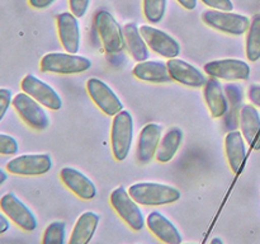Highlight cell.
Segmentation results:
<instances>
[{
	"instance_id": "1",
	"label": "cell",
	"mask_w": 260,
	"mask_h": 244,
	"mask_svg": "<svg viewBox=\"0 0 260 244\" xmlns=\"http://www.w3.org/2000/svg\"><path fill=\"white\" fill-rule=\"evenodd\" d=\"M137 203L145 206H160L173 203L180 198L179 190L168 185L155 182L135 183L128 190Z\"/></svg>"
},
{
	"instance_id": "2",
	"label": "cell",
	"mask_w": 260,
	"mask_h": 244,
	"mask_svg": "<svg viewBox=\"0 0 260 244\" xmlns=\"http://www.w3.org/2000/svg\"><path fill=\"white\" fill-rule=\"evenodd\" d=\"M132 139H134V118L129 112L122 109L114 116L111 132L112 151L118 162H122L127 158L131 150Z\"/></svg>"
},
{
	"instance_id": "3",
	"label": "cell",
	"mask_w": 260,
	"mask_h": 244,
	"mask_svg": "<svg viewBox=\"0 0 260 244\" xmlns=\"http://www.w3.org/2000/svg\"><path fill=\"white\" fill-rule=\"evenodd\" d=\"M91 61L75 53L51 52L41 60V70L55 74H79L89 70Z\"/></svg>"
},
{
	"instance_id": "4",
	"label": "cell",
	"mask_w": 260,
	"mask_h": 244,
	"mask_svg": "<svg viewBox=\"0 0 260 244\" xmlns=\"http://www.w3.org/2000/svg\"><path fill=\"white\" fill-rule=\"evenodd\" d=\"M202 20L208 27L233 36H241L248 32L251 22L245 15L217 9L203 12Z\"/></svg>"
},
{
	"instance_id": "5",
	"label": "cell",
	"mask_w": 260,
	"mask_h": 244,
	"mask_svg": "<svg viewBox=\"0 0 260 244\" xmlns=\"http://www.w3.org/2000/svg\"><path fill=\"white\" fill-rule=\"evenodd\" d=\"M95 27L108 53H118L126 46L123 29L113 15L107 10H101L95 15Z\"/></svg>"
},
{
	"instance_id": "6",
	"label": "cell",
	"mask_w": 260,
	"mask_h": 244,
	"mask_svg": "<svg viewBox=\"0 0 260 244\" xmlns=\"http://www.w3.org/2000/svg\"><path fill=\"white\" fill-rule=\"evenodd\" d=\"M12 104L20 118L33 130L43 131L50 126V118L42 108V104L32 98L29 94L24 92L15 94Z\"/></svg>"
},
{
	"instance_id": "7",
	"label": "cell",
	"mask_w": 260,
	"mask_h": 244,
	"mask_svg": "<svg viewBox=\"0 0 260 244\" xmlns=\"http://www.w3.org/2000/svg\"><path fill=\"white\" fill-rule=\"evenodd\" d=\"M111 205L122 220L134 230L140 231L145 226V219L139 203L131 197L124 187H117L111 193Z\"/></svg>"
},
{
	"instance_id": "8",
	"label": "cell",
	"mask_w": 260,
	"mask_h": 244,
	"mask_svg": "<svg viewBox=\"0 0 260 244\" xmlns=\"http://www.w3.org/2000/svg\"><path fill=\"white\" fill-rule=\"evenodd\" d=\"M0 208L9 218V220L24 231H33L37 228V219L35 214L14 193H5L0 198Z\"/></svg>"
},
{
	"instance_id": "9",
	"label": "cell",
	"mask_w": 260,
	"mask_h": 244,
	"mask_svg": "<svg viewBox=\"0 0 260 244\" xmlns=\"http://www.w3.org/2000/svg\"><path fill=\"white\" fill-rule=\"evenodd\" d=\"M86 89H88L89 96L93 99L94 103L107 116H116L117 113H119L123 109V104H122L118 96L112 90L111 86L107 85L101 79H89L86 81Z\"/></svg>"
},
{
	"instance_id": "10",
	"label": "cell",
	"mask_w": 260,
	"mask_h": 244,
	"mask_svg": "<svg viewBox=\"0 0 260 244\" xmlns=\"http://www.w3.org/2000/svg\"><path fill=\"white\" fill-rule=\"evenodd\" d=\"M52 168L48 154H25L13 158L7 163V170L15 175H42Z\"/></svg>"
},
{
	"instance_id": "11",
	"label": "cell",
	"mask_w": 260,
	"mask_h": 244,
	"mask_svg": "<svg viewBox=\"0 0 260 244\" xmlns=\"http://www.w3.org/2000/svg\"><path fill=\"white\" fill-rule=\"evenodd\" d=\"M20 88L24 93L29 94L32 98H35L36 101L40 102L42 106L47 107V108L57 111L62 107V101L57 92L32 74H28L23 78Z\"/></svg>"
},
{
	"instance_id": "12",
	"label": "cell",
	"mask_w": 260,
	"mask_h": 244,
	"mask_svg": "<svg viewBox=\"0 0 260 244\" xmlns=\"http://www.w3.org/2000/svg\"><path fill=\"white\" fill-rule=\"evenodd\" d=\"M206 74L222 80H246L250 76V66L243 60L238 58H225V60L210 61L205 65Z\"/></svg>"
},
{
	"instance_id": "13",
	"label": "cell",
	"mask_w": 260,
	"mask_h": 244,
	"mask_svg": "<svg viewBox=\"0 0 260 244\" xmlns=\"http://www.w3.org/2000/svg\"><path fill=\"white\" fill-rule=\"evenodd\" d=\"M140 32L146 41L149 48H151L157 55L167 58H174L180 53V46L178 41L164 30H160L151 25H141Z\"/></svg>"
},
{
	"instance_id": "14",
	"label": "cell",
	"mask_w": 260,
	"mask_h": 244,
	"mask_svg": "<svg viewBox=\"0 0 260 244\" xmlns=\"http://www.w3.org/2000/svg\"><path fill=\"white\" fill-rule=\"evenodd\" d=\"M168 69H169L170 76L174 81L183 84V85L192 86V88H201L205 86L207 83L205 74L198 70L196 66L182 58H169L167 63Z\"/></svg>"
},
{
	"instance_id": "15",
	"label": "cell",
	"mask_w": 260,
	"mask_h": 244,
	"mask_svg": "<svg viewBox=\"0 0 260 244\" xmlns=\"http://www.w3.org/2000/svg\"><path fill=\"white\" fill-rule=\"evenodd\" d=\"M57 29L63 50L69 53L78 52L81 38L78 18L71 12L61 13L57 17Z\"/></svg>"
},
{
	"instance_id": "16",
	"label": "cell",
	"mask_w": 260,
	"mask_h": 244,
	"mask_svg": "<svg viewBox=\"0 0 260 244\" xmlns=\"http://www.w3.org/2000/svg\"><path fill=\"white\" fill-rule=\"evenodd\" d=\"M63 185L73 191L78 197L83 200H91L96 195V187L84 173L71 167H65L60 172Z\"/></svg>"
},
{
	"instance_id": "17",
	"label": "cell",
	"mask_w": 260,
	"mask_h": 244,
	"mask_svg": "<svg viewBox=\"0 0 260 244\" xmlns=\"http://www.w3.org/2000/svg\"><path fill=\"white\" fill-rule=\"evenodd\" d=\"M162 127L157 124H147L141 130L137 145V159L141 163H150L154 159L160 141H161Z\"/></svg>"
},
{
	"instance_id": "18",
	"label": "cell",
	"mask_w": 260,
	"mask_h": 244,
	"mask_svg": "<svg viewBox=\"0 0 260 244\" xmlns=\"http://www.w3.org/2000/svg\"><path fill=\"white\" fill-rule=\"evenodd\" d=\"M241 132L245 141L254 150L260 149V114L253 104H245L239 114Z\"/></svg>"
},
{
	"instance_id": "19",
	"label": "cell",
	"mask_w": 260,
	"mask_h": 244,
	"mask_svg": "<svg viewBox=\"0 0 260 244\" xmlns=\"http://www.w3.org/2000/svg\"><path fill=\"white\" fill-rule=\"evenodd\" d=\"M147 228L152 234L167 244H180L182 243V235L177 226L165 218L159 211H152L146 220Z\"/></svg>"
},
{
	"instance_id": "20",
	"label": "cell",
	"mask_w": 260,
	"mask_h": 244,
	"mask_svg": "<svg viewBox=\"0 0 260 244\" xmlns=\"http://www.w3.org/2000/svg\"><path fill=\"white\" fill-rule=\"evenodd\" d=\"M203 96H205V101L213 118H220V117L225 116L228 112V99L223 93L222 85L220 84V81H217V79L212 78V76L211 79H207Z\"/></svg>"
},
{
	"instance_id": "21",
	"label": "cell",
	"mask_w": 260,
	"mask_h": 244,
	"mask_svg": "<svg viewBox=\"0 0 260 244\" xmlns=\"http://www.w3.org/2000/svg\"><path fill=\"white\" fill-rule=\"evenodd\" d=\"M244 140L245 139L243 136V132L238 131V130L229 132L225 139L226 157H228L230 168L236 174L243 168L246 158V147Z\"/></svg>"
},
{
	"instance_id": "22",
	"label": "cell",
	"mask_w": 260,
	"mask_h": 244,
	"mask_svg": "<svg viewBox=\"0 0 260 244\" xmlns=\"http://www.w3.org/2000/svg\"><path fill=\"white\" fill-rule=\"evenodd\" d=\"M134 75L140 80L150 83H168L173 80L168 65L161 61H141L134 68Z\"/></svg>"
},
{
	"instance_id": "23",
	"label": "cell",
	"mask_w": 260,
	"mask_h": 244,
	"mask_svg": "<svg viewBox=\"0 0 260 244\" xmlns=\"http://www.w3.org/2000/svg\"><path fill=\"white\" fill-rule=\"evenodd\" d=\"M99 218L98 214L86 211L76 221L70 236V244H86L91 240L94 233L98 226Z\"/></svg>"
},
{
	"instance_id": "24",
	"label": "cell",
	"mask_w": 260,
	"mask_h": 244,
	"mask_svg": "<svg viewBox=\"0 0 260 244\" xmlns=\"http://www.w3.org/2000/svg\"><path fill=\"white\" fill-rule=\"evenodd\" d=\"M123 35L128 52L134 60L139 63L146 61L149 58V46L142 37L140 28L135 23H127L123 27Z\"/></svg>"
},
{
	"instance_id": "25",
	"label": "cell",
	"mask_w": 260,
	"mask_h": 244,
	"mask_svg": "<svg viewBox=\"0 0 260 244\" xmlns=\"http://www.w3.org/2000/svg\"><path fill=\"white\" fill-rule=\"evenodd\" d=\"M182 141L183 131L179 127H172L168 130V132H165L164 137L160 141L159 149L156 151V159L160 163L170 162L179 150Z\"/></svg>"
},
{
	"instance_id": "26",
	"label": "cell",
	"mask_w": 260,
	"mask_h": 244,
	"mask_svg": "<svg viewBox=\"0 0 260 244\" xmlns=\"http://www.w3.org/2000/svg\"><path fill=\"white\" fill-rule=\"evenodd\" d=\"M246 56H248V60L253 63L260 58V13L254 15L248 29Z\"/></svg>"
},
{
	"instance_id": "27",
	"label": "cell",
	"mask_w": 260,
	"mask_h": 244,
	"mask_svg": "<svg viewBox=\"0 0 260 244\" xmlns=\"http://www.w3.org/2000/svg\"><path fill=\"white\" fill-rule=\"evenodd\" d=\"M167 0H144V14L150 23H159L164 18Z\"/></svg>"
},
{
	"instance_id": "28",
	"label": "cell",
	"mask_w": 260,
	"mask_h": 244,
	"mask_svg": "<svg viewBox=\"0 0 260 244\" xmlns=\"http://www.w3.org/2000/svg\"><path fill=\"white\" fill-rule=\"evenodd\" d=\"M66 225L62 221H53L46 228L43 233V244H63L65 243Z\"/></svg>"
},
{
	"instance_id": "29",
	"label": "cell",
	"mask_w": 260,
	"mask_h": 244,
	"mask_svg": "<svg viewBox=\"0 0 260 244\" xmlns=\"http://www.w3.org/2000/svg\"><path fill=\"white\" fill-rule=\"evenodd\" d=\"M19 145L13 136L0 132V155H13L18 152Z\"/></svg>"
},
{
	"instance_id": "30",
	"label": "cell",
	"mask_w": 260,
	"mask_h": 244,
	"mask_svg": "<svg viewBox=\"0 0 260 244\" xmlns=\"http://www.w3.org/2000/svg\"><path fill=\"white\" fill-rule=\"evenodd\" d=\"M13 103V93L8 88H0V122L7 114L10 104Z\"/></svg>"
},
{
	"instance_id": "31",
	"label": "cell",
	"mask_w": 260,
	"mask_h": 244,
	"mask_svg": "<svg viewBox=\"0 0 260 244\" xmlns=\"http://www.w3.org/2000/svg\"><path fill=\"white\" fill-rule=\"evenodd\" d=\"M90 0H69V5H70V12L75 15L76 18H81L85 15L86 10H88Z\"/></svg>"
},
{
	"instance_id": "32",
	"label": "cell",
	"mask_w": 260,
	"mask_h": 244,
	"mask_svg": "<svg viewBox=\"0 0 260 244\" xmlns=\"http://www.w3.org/2000/svg\"><path fill=\"white\" fill-rule=\"evenodd\" d=\"M203 4L210 7L211 9L223 10V12H233L234 4L231 0H202Z\"/></svg>"
},
{
	"instance_id": "33",
	"label": "cell",
	"mask_w": 260,
	"mask_h": 244,
	"mask_svg": "<svg viewBox=\"0 0 260 244\" xmlns=\"http://www.w3.org/2000/svg\"><path fill=\"white\" fill-rule=\"evenodd\" d=\"M248 97L254 106L260 107V85H251L249 88Z\"/></svg>"
},
{
	"instance_id": "34",
	"label": "cell",
	"mask_w": 260,
	"mask_h": 244,
	"mask_svg": "<svg viewBox=\"0 0 260 244\" xmlns=\"http://www.w3.org/2000/svg\"><path fill=\"white\" fill-rule=\"evenodd\" d=\"M29 2V5L35 9H46L50 5H52L56 0H28Z\"/></svg>"
},
{
	"instance_id": "35",
	"label": "cell",
	"mask_w": 260,
	"mask_h": 244,
	"mask_svg": "<svg viewBox=\"0 0 260 244\" xmlns=\"http://www.w3.org/2000/svg\"><path fill=\"white\" fill-rule=\"evenodd\" d=\"M9 218L4 212H0V234H4L9 230Z\"/></svg>"
},
{
	"instance_id": "36",
	"label": "cell",
	"mask_w": 260,
	"mask_h": 244,
	"mask_svg": "<svg viewBox=\"0 0 260 244\" xmlns=\"http://www.w3.org/2000/svg\"><path fill=\"white\" fill-rule=\"evenodd\" d=\"M177 2L187 10H193L197 7V0H177Z\"/></svg>"
},
{
	"instance_id": "37",
	"label": "cell",
	"mask_w": 260,
	"mask_h": 244,
	"mask_svg": "<svg viewBox=\"0 0 260 244\" xmlns=\"http://www.w3.org/2000/svg\"><path fill=\"white\" fill-rule=\"evenodd\" d=\"M7 179H8V173L5 172L4 169L0 168V186H2L3 183H5V180Z\"/></svg>"
},
{
	"instance_id": "38",
	"label": "cell",
	"mask_w": 260,
	"mask_h": 244,
	"mask_svg": "<svg viewBox=\"0 0 260 244\" xmlns=\"http://www.w3.org/2000/svg\"><path fill=\"white\" fill-rule=\"evenodd\" d=\"M211 243H212V244H216V243H217V244H222L223 241L221 240V239L216 238V239H212V240H211Z\"/></svg>"
}]
</instances>
